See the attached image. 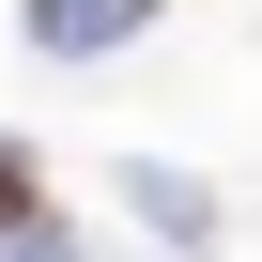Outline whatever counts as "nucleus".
I'll list each match as a JSON object with an SVG mask.
<instances>
[{"mask_svg": "<svg viewBox=\"0 0 262 262\" xmlns=\"http://www.w3.org/2000/svg\"><path fill=\"white\" fill-rule=\"evenodd\" d=\"M0 231H47V170H31L16 139H0Z\"/></svg>", "mask_w": 262, "mask_h": 262, "instance_id": "f257e3e1", "label": "nucleus"}]
</instances>
